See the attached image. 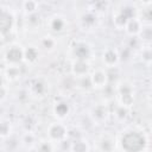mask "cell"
<instances>
[{"instance_id": "f1b7e54d", "label": "cell", "mask_w": 152, "mask_h": 152, "mask_svg": "<svg viewBox=\"0 0 152 152\" xmlns=\"http://www.w3.org/2000/svg\"><path fill=\"white\" fill-rule=\"evenodd\" d=\"M0 34H1V33H0Z\"/></svg>"}, {"instance_id": "ba28073f", "label": "cell", "mask_w": 152, "mask_h": 152, "mask_svg": "<svg viewBox=\"0 0 152 152\" xmlns=\"http://www.w3.org/2000/svg\"><path fill=\"white\" fill-rule=\"evenodd\" d=\"M120 59V56L115 49H107L103 52V63L108 68H114L116 66L118 62Z\"/></svg>"}, {"instance_id": "4316f807", "label": "cell", "mask_w": 152, "mask_h": 152, "mask_svg": "<svg viewBox=\"0 0 152 152\" xmlns=\"http://www.w3.org/2000/svg\"><path fill=\"white\" fill-rule=\"evenodd\" d=\"M6 95H7V89L5 86H1L0 87V100H4L6 97Z\"/></svg>"}, {"instance_id": "d4e9b609", "label": "cell", "mask_w": 152, "mask_h": 152, "mask_svg": "<svg viewBox=\"0 0 152 152\" xmlns=\"http://www.w3.org/2000/svg\"><path fill=\"white\" fill-rule=\"evenodd\" d=\"M33 89H34V91H36L37 94L42 95V94L46 90V87H45V86H43V84L40 83V81H36V83L33 84Z\"/></svg>"}, {"instance_id": "e0dca14e", "label": "cell", "mask_w": 152, "mask_h": 152, "mask_svg": "<svg viewBox=\"0 0 152 152\" xmlns=\"http://www.w3.org/2000/svg\"><path fill=\"white\" fill-rule=\"evenodd\" d=\"M38 55H39L38 49L34 46H28V48L24 49V59H26L30 63L36 62L38 58Z\"/></svg>"}, {"instance_id": "3957f363", "label": "cell", "mask_w": 152, "mask_h": 152, "mask_svg": "<svg viewBox=\"0 0 152 152\" xmlns=\"http://www.w3.org/2000/svg\"><path fill=\"white\" fill-rule=\"evenodd\" d=\"M48 134L50 137L51 140H57V141H62L66 134H68V131H66V127L59 122H55V124H51L48 128Z\"/></svg>"}, {"instance_id": "5bb4252c", "label": "cell", "mask_w": 152, "mask_h": 152, "mask_svg": "<svg viewBox=\"0 0 152 152\" xmlns=\"http://www.w3.org/2000/svg\"><path fill=\"white\" fill-rule=\"evenodd\" d=\"M107 114H108V110H107L106 106H103V104H97L91 110V115H93L94 120H96L99 122L103 121L107 118Z\"/></svg>"}, {"instance_id": "cb8c5ba5", "label": "cell", "mask_w": 152, "mask_h": 152, "mask_svg": "<svg viewBox=\"0 0 152 152\" xmlns=\"http://www.w3.org/2000/svg\"><path fill=\"white\" fill-rule=\"evenodd\" d=\"M126 115H127V108L119 104L118 108H116V110H115V116L119 118V119H124Z\"/></svg>"}, {"instance_id": "d6986e66", "label": "cell", "mask_w": 152, "mask_h": 152, "mask_svg": "<svg viewBox=\"0 0 152 152\" xmlns=\"http://www.w3.org/2000/svg\"><path fill=\"white\" fill-rule=\"evenodd\" d=\"M40 46L46 50V51H51L55 49L56 46V39L51 36H46V37H43L42 40H40Z\"/></svg>"}, {"instance_id": "9a60e30c", "label": "cell", "mask_w": 152, "mask_h": 152, "mask_svg": "<svg viewBox=\"0 0 152 152\" xmlns=\"http://www.w3.org/2000/svg\"><path fill=\"white\" fill-rule=\"evenodd\" d=\"M70 151L71 152H88L89 151V146H88L87 141H84L82 139H76V140H74L71 142Z\"/></svg>"}, {"instance_id": "4fadbf2b", "label": "cell", "mask_w": 152, "mask_h": 152, "mask_svg": "<svg viewBox=\"0 0 152 152\" xmlns=\"http://www.w3.org/2000/svg\"><path fill=\"white\" fill-rule=\"evenodd\" d=\"M129 18H127L125 14H122L119 10L115 12V14H113V24L118 30H125L126 24L128 23Z\"/></svg>"}, {"instance_id": "6da1fadb", "label": "cell", "mask_w": 152, "mask_h": 152, "mask_svg": "<svg viewBox=\"0 0 152 152\" xmlns=\"http://www.w3.org/2000/svg\"><path fill=\"white\" fill-rule=\"evenodd\" d=\"M146 142L144 134L137 131L126 132L121 139V146L125 152H142Z\"/></svg>"}, {"instance_id": "7a4b0ae2", "label": "cell", "mask_w": 152, "mask_h": 152, "mask_svg": "<svg viewBox=\"0 0 152 152\" xmlns=\"http://www.w3.org/2000/svg\"><path fill=\"white\" fill-rule=\"evenodd\" d=\"M14 23L13 14L5 7H0V33H7L12 30Z\"/></svg>"}, {"instance_id": "2e32d148", "label": "cell", "mask_w": 152, "mask_h": 152, "mask_svg": "<svg viewBox=\"0 0 152 152\" xmlns=\"http://www.w3.org/2000/svg\"><path fill=\"white\" fill-rule=\"evenodd\" d=\"M5 76L10 80V81H15L17 78H19L20 76V68L18 66V64H10L5 71Z\"/></svg>"}, {"instance_id": "9c48e42d", "label": "cell", "mask_w": 152, "mask_h": 152, "mask_svg": "<svg viewBox=\"0 0 152 152\" xmlns=\"http://www.w3.org/2000/svg\"><path fill=\"white\" fill-rule=\"evenodd\" d=\"M66 26V21L62 15H52L49 20V27L52 32H62Z\"/></svg>"}, {"instance_id": "7402d4cb", "label": "cell", "mask_w": 152, "mask_h": 152, "mask_svg": "<svg viewBox=\"0 0 152 152\" xmlns=\"http://www.w3.org/2000/svg\"><path fill=\"white\" fill-rule=\"evenodd\" d=\"M11 133V125L8 121H0V137L5 138V137H8Z\"/></svg>"}, {"instance_id": "5b68a950", "label": "cell", "mask_w": 152, "mask_h": 152, "mask_svg": "<svg viewBox=\"0 0 152 152\" xmlns=\"http://www.w3.org/2000/svg\"><path fill=\"white\" fill-rule=\"evenodd\" d=\"M90 82L93 87L96 88H104L108 84V77H107V71L103 69H97L95 70L90 76Z\"/></svg>"}, {"instance_id": "484cf974", "label": "cell", "mask_w": 152, "mask_h": 152, "mask_svg": "<svg viewBox=\"0 0 152 152\" xmlns=\"http://www.w3.org/2000/svg\"><path fill=\"white\" fill-rule=\"evenodd\" d=\"M142 59L146 61L147 63H150V61H151V50H150V48H146V49L142 50Z\"/></svg>"}, {"instance_id": "277c9868", "label": "cell", "mask_w": 152, "mask_h": 152, "mask_svg": "<svg viewBox=\"0 0 152 152\" xmlns=\"http://www.w3.org/2000/svg\"><path fill=\"white\" fill-rule=\"evenodd\" d=\"M5 59L10 64H18L21 59H24V49L18 45H12L5 52Z\"/></svg>"}, {"instance_id": "8fae6325", "label": "cell", "mask_w": 152, "mask_h": 152, "mask_svg": "<svg viewBox=\"0 0 152 152\" xmlns=\"http://www.w3.org/2000/svg\"><path fill=\"white\" fill-rule=\"evenodd\" d=\"M71 70H72V74L76 75L77 77H83V76H87V72L89 70V64H88L87 61L76 59L72 63Z\"/></svg>"}, {"instance_id": "603a6c76", "label": "cell", "mask_w": 152, "mask_h": 152, "mask_svg": "<svg viewBox=\"0 0 152 152\" xmlns=\"http://www.w3.org/2000/svg\"><path fill=\"white\" fill-rule=\"evenodd\" d=\"M36 148L38 152H52V150H53L51 141H40Z\"/></svg>"}, {"instance_id": "8992f818", "label": "cell", "mask_w": 152, "mask_h": 152, "mask_svg": "<svg viewBox=\"0 0 152 152\" xmlns=\"http://www.w3.org/2000/svg\"><path fill=\"white\" fill-rule=\"evenodd\" d=\"M90 52H91L90 46L84 42H80L75 44V46L72 48L74 56L76 57V59H80V61H86L90 56Z\"/></svg>"}, {"instance_id": "7c38bea8", "label": "cell", "mask_w": 152, "mask_h": 152, "mask_svg": "<svg viewBox=\"0 0 152 152\" xmlns=\"http://www.w3.org/2000/svg\"><path fill=\"white\" fill-rule=\"evenodd\" d=\"M99 145H100V150L102 152H113L115 148V140L112 137L106 135L100 139Z\"/></svg>"}, {"instance_id": "52a82bcc", "label": "cell", "mask_w": 152, "mask_h": 152, "mask_svg": "<svg viewBox=\"0 0 152 152\" xmlns=\"http://www.w3.org/2000/svg\"><path fill=\"white\" fill-rule=\"evenodd\" d=\"M142 27H144V24L141 23V20L138 17H135V18H132V19L128 20V23L125 26V31L131 37H134V36H137L141 32Z\"/></svg>"}, {"instance_id": "83f0119b", "label": "cell", "mask_w": 152, "mask_h": 152, "mask_svg": "<svg viewBox=\"0 0 152 152\" xmlns=\"http://www.w3.org/2000/svg\"><path fill=\"white\" fill-rule=\"evenodd\" d=\"M30 152H38V151H37V148H32Z\"/></svg>"}, {"instance_id": "44dd1931", "label": "cell", "mask_w": 152, "mask_h": 152, "mask_svg": "<svg viewBox=\"0 0 152 152\" xmlns=\"http://www.w3.org/2000/svg\"><path fill=\"white\" fill-rule=\"evenodd\" d=\"M91 12H94L95 14L96 13H99L100 11H106L107 8H108V6H109V4L108 2H106V1H96V2H91Z\"/></svg>"}, {"instance_id": "30bf717a", "label": "cell", "mask_w": 152, "mask_h": 152, "mask_svg": "<svg viewBox=\"0 0 152 152\" xmlns=\"http://www.w3.org/2000/svg\"><path fill=\"white\" fill-rule=\"evenodd\" d=\"M80 21H81V25L84 28H91V27L96 26V24H97V15L94 12L88 11V12H84L81 15Z\"/></svg>"}, {"instance_id": "ffe728a7", "label": "cell", "mask_w": 152, "mask_h": 152, "mask_svg": "<svg viewBox=\"0 0 152 152\" xmlns=\"http://www.w3.org/2000/svg\"><path fill=\"white\" fill-rule=\"evenodd\" d=\"M21 6H23V10L25 11V13H27L28 15L37 13V10H38V2L37 1L27 0V1H24L21 4Z\"/></svg>"}, {"instance_id": "ac0fdd59", "label": "cell", "mask_w": 152, "mask_h": 152, "mask_svg": "<svg viewBox=\"0 0 152 152\" xmlns=\"http://www.w3.org/2000/svg\"><path fill=\"white\" fill-rule=\"evenodd\" d=\"M53 110L58 118H65L69 113V106L65 102H58V103H56Z\"/></svg>"}]
</instances>
